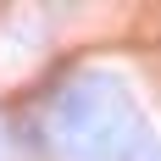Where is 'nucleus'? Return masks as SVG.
<instances>
[{"label":"nucleus","instance_id":"f257e3e1","mask_svg":"<svg viewBox=\"0 0 161 161\" xmlns=\"http://www.w3.org/2000/svg\"><path fill=\"white\" fill-rule=\"evenodd\" d=\"M45 133L61 161H145L156 133L128 83L117 72H72V78L50 95Z\"/></svg>","mask_w":161,"mask_h":161},{"label":"nucleus","instance_id":"f03ea898","mask_svg":"<svg viewBox=\"0 0 161 161\" xmlns=\"http://www.w3.org/2000/svg\"><path fill=\"white\" fill-rule=\"evenodd\" d=\"M145 161H161V139H156V145H150V156H145Z\"/></svg>","mask_w":161,"mask_h":161}]
</instances>
